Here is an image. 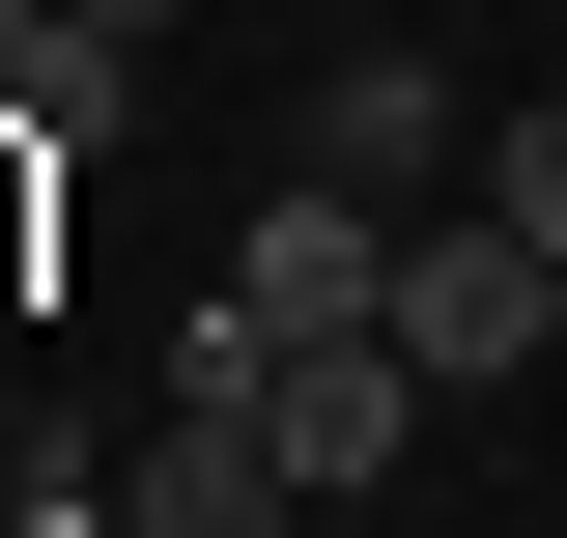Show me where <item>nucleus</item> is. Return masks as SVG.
<instances>
[{
    "mask_svg": "<svg viewBox=\"0 0 567 538\" xmlns=\"http://www.w3.org/2000/svg\"><path fill=\"white\" fill-rule=\"evenodd\" d=\"M369 340H398L425 397H483L511 340H567V256H539L511 199H425V227H398V283H369Z\"/></svg>",
    "mask_w": 567,
    "mask_h": 538,
    "instance_id": "obj_1",
    "label": "nucleus"
},
{
    "mask_svg": "<svg viewBox=\"0 0 567 538\" xmlns=\"http://www.w3.org/2000/svg\"><path fill=\"white\" fill-rule=\"evenodd\" d=\"M284 170H341V199H454V170H483V114H454V58H341V85H312V142H284Z\"/></svg>",
    "mask_w": 567,
    "mask_h": 538,
    "instance_id": "obj_2",
    "label": "nucleus"
},
{
    "mask_svg": "<svg viewBox=\"0 0 567 538\" xmlns=\"http://www.w3.org/2000/svg\"><path fill=\"white\" fill-rule=\"evenodd\" d=\"M114 510H142V538H284L312 482H284V425H256V397H142V454H114Z\"/></svg>",
    "mask_w": 567,
    "mask_h": 538,
    "instance_id": "obj_3",
    "label": "nucleus"
},
{
    "mask_svg": "<svg viewBox=\"0 0 567 538\" xmlns=\"http://www.w3.org/2000/svg\"><path fill=\"white\" fill-rule=\"evenodd\" d=\"M256 425H284V482H312V510H341V482H398V425H425V369H398V340H284V369H256Z\"/></svg>",
    "mask_w": 567,
    "mask_h": 538,
    "instance_id": "obj_4",
    "label": "nucleus"
},
{
    "mask_svg": "<svg viewBox=\"0 0 567 538\" xmlns=\"http://www.w3.org/2000/svg\"><path fill=\"white\" fill-rule=\"evenodd\" d=\"M227 283H256L284 340H341L369 283H398V199H341V170H256V227H227Z\"/></svg>",
    "mask_w": 567,
    "mask_h": 538,
    "instance_id": "obj_5",
    "label": "nucleus"
},
{
    "mask_svg": "<svg viewBox=\"0 0 567 538\" xmlns=\"http://www.w3.org/2000/svg\"><path fill=\"white\" fill-rule=\"evenodd\" d=\"M0 114L58 142V170H114V142H142V29H85V0H58V29L0 58Z\"/></svg>",
    "mask_w": 567,
    "mask_h": 538,
    "instance_id": "obj_6",
    "label": "nucleus"
},
{
    "mask_svg": "<svg viewBox=\"0 0 567 538\" xmlns=\"http://www.w3.org/2000/svg\"><path fill=\"white\" fill-rule=\"evenodd\" d=\"M454 199H511V227H539V256H567V85H511V114H483V170H454Z\"/></svg>",
    "mask_w": 567,
    "mask_h": 538,
    "instance_id": "obj_7",
    "label": "nucleus"
},
{
    "mask_svg": "<svg viewBox=\"0 0 567 538\" xmlns=\"http://www.w3.org/2000/svg\"><path fill=\"white\" fill-rule=\"evenodd\" d=\"M29 29H58V0H0V58H29Z\"/></svg>",
    "mask_w": 567,
    "mask_h": 538,
    "instance_id": "obj_8",
    "label": "nucleus"
},
{
    "mask_svg": "<svg viewBox=\"0 0 567 538\" xmlns=\"http://www.w3.org/2000/svg\"><path fill=\"white\" fill-rule=\"evenodd\" d=\"M85 29H171V0H85Z\"/></svg>",
    "mask_w": 567,
    "mask_h": 538,
    "instance_id": "obj_9",
    "label": "nucleus"
}]
</instances>
